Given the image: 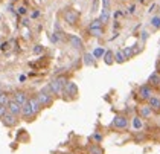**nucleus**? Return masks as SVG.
I'll return each instance as SVG.
<instances>
[{
  "label": "nucleus",
  "instance_id": "obj_1",
  "mask_svg": "<svg viewBox=\"0 0 160 154\" xmlns=\"http://www.w3.org/2000/svg\"><path fill=\"white\" fill-rule=\"evenodd\" d=\"M37 99L40 101L41 107H49V105H52V102H53V98H52V93H50L49 87H44L41 92H38V93H37Z\"/></svg>",
  "mask_w": 160,
  "mask_h": 154
},
{
  "label": "nucleus",
  "instance_id": "obj_2",
  "mask_svg": "<svg viewBox=\"0 0 160 154\" xmlns=\"http://www.w3.org/2000/svg\"><path fill=\"white\" fill-rule=\"evenodd\" d=\"M62 18H64V22L67 24H70V26H75V24L79 22V14L75 11V9H70V8H67L66 11L62 12Z\"/></svg>",
  "mask_w": 160,
  "mask_h": 154
},
{
  "label": "nucleus",
  "instance_id": "obj_3",
  "mask_svg": "<svg viewBox=\"0 0 160 154\" xmlns=\"http://www.w3.org/2000/svg\"><path fill=\"white\" fill-rule=\"evenodd\" d=\"M111 127H114L116 130H125L128 127V118L123 115H116L111 122Z\"/></svg>",
  "mask_w": 160,
  "mask_h": 154
},
{
  "label": "nucleus",
  "instance_id": "obj_4",
  "mask_svg": "<svg viewBox=\"0 0 160 154\" xmlns=\"http://www.w3.org/2000/svg\"><path fill=\"white\" fill-rule=\"evenodd\" d=\"M152 95H154V87H152V85L145 84V85H140V87H139V98H140V99L148 101Z\"/></svg>",
  "mask_w": 160,
  "mask_h": 154
},
{
  "label": "nucleus",
  "instance_id": "obj_5",
  "mask_svg": "<svg viewBox=\"0 0 160 154\" xmlns=\"http://www.w3.org/2000/svg\"><path fill=\"white\" fill-rule=\"evenodd\" d=\"M18 116H15V115H12V113H6L3 118H2V124L5 125V127H8V128H11V127H15L17 125V122H18Z\"/></svg>",
  "mask_w": 160,
  "mask_h": 154
},
{
  "label": "nucleus",
  "instance_id": "obj_6",
  "mask_svg": "<svg viewBox=\"0 0 160 154\" xmlns=\"http://www.w3.org/2000/svg\"><path fill=\"white\" fill-rule=\"evenodd\" d=\"M62 93H64V95H69L70 99H73V98L78 96V85H76L75 83H72V81H69V83L66 84V87H64Z\"/></svg>",
  "mask_w": 160,
  "mask_h": 154
},
{
  "label": "nucleus",
  "instance_id": "obj_7",
  "mask_svg": "<svg viewBox=\"0 0 160 154\" xmlns=\"http://www.w3.org/2000/svg\"><path fill=\"white\" fill-rule=\"evenodd\" d=\"M22 107L23 105L20 102H17L15 99H11V102L8 104V111L15 115V116H22Z\"/></svg>",
  "mask_w": 160,
  "mask_h": 154
},
{
  "label": "nucleus",
  "instance_id": "obj_8",
  "mask_svg": "<svg viewBox=\"0 0 160 154\" xmlns=\"http://www.w3.org/2000/svg\"><path fill=\"white\" fill-rule=\"evenodd\" d=\"M34 116H37V115L34 113L32 105H31V104H29V101H28V102L23 104V107H22V118L26 119V121H29V119L34 118Z\"/></svg>",
  "mask_w": 160,
  "mask_h": 154
},
{
  "label": "nucleus",
  "instance_id": "obj_9",
  "mask_svg": "<svg viewBox=\"0 0 160 154\" xmlns=\"http://www.w3.org/2000/svg\"><path fill=\"white\" fill-rule=\"evenodd\" d=\"M48 87H49V90H50V93H52V95H61L62 90H64V87L58 83V80H57V78H55V80H52Z\"/></svg>",
  "mask_w": 160,
  "mask_h": 154
},
{
  "label": "nucleus",
  "instance_id": "obj_10",
  "mask_svg": "<svg viewBox=\"0 0 160 154\" xmlns=\"http://www.w3.org/2000/svg\"><path fill=\"white\" fill-rule=\"evenodd\" d=\"M69 43H70V46L73 49H76V50H81V49L84 48L82 40H81L78 35H69Z\"/></svg>",
  "mask_w": 160,
  "mask_h": 154
},
{
  "label": "nucleus",
  "instance_id": "obj_11",
  "mask_svg": "<svg viewBox=\"0 0 160 154\" xmlns=\"http://www.w3.org/2000/svg\"><path fill=\"white\" fill-rule=\"evenodd\" d=\"M152 113H154V110L149 107V104H147V105H142L140 108H139V116H142L143 119H148L152 116Z\"/></svg>",
  "mask_w": 160,
  "mask_h": 154
},
{
  "label": "nucleus",
  "instance_id": "obj_12",
  "mask_svg": "<svg viewBox=\"0 0 160 154\" xmlns=\"http://www.w3.org/2000/svg\"><path fill=\"white\" fill-rule=\"evenodd\" d=\"M148 104H149V107H151L154 111H159L160 110V96L154 93V95L148 99Z\"/></svg>",
  "mask_w": 160,
  "mask_h": 154
},
{
  "label": "nucleus",
  "instance_id": "obj_13",
  "mask_svg": "<svg viewBox=\"0 0 160 154\" xmlns=\"http://www.w3.org/2000/svg\"><path fill=\"white\" fill-rule=\"evenodd\" d=\"M148 84H149V85H152V87H160V73L159 72H154V73H151V75H149V78H148Z\"/></svg>",
  "mask_w": 160,
  "mask_h": 154
},
{
  "label": "nucleus",
  "instance_id": "obj_14",
  "mask_svg": "<svg viewBox=\"0 0 160 154\" xmlns=\"http://www.w3.org/2000/svg\"><path fill=\"white\" fill-rule=\"evenodd\" d=\"M12 99H15L17 102H20L22 105H23V104H26V102L29 101V98H28V95H26L25 92H22V90L15 92V93H14V98H12Z\"/></svg>",
  "mask_w": 160,
  "mask_h": 154
},
{
  "label": "nucleus",
  "instance_id": "obj_15",
  "mask_svg": "<svg viewBox=\"0 0 160 154\" xmlns=\"http://www.w3.org/2000/svg\"><path fill=\"white\" fill-rule=\"evenodd\" d=\"M29 104L32 105V110H34V113H35V115H38V113H40V110L43 108V107H41V104H40V101L37 99V96L29 98Z\"/></svg>",
  "mask_w": 160,
  "mask_h": 154
},
{
  "label": "nucleus",
  "instance_id": "obj_16",
  "mask_svg": "<svg viewBox=\"0 0 160 154\" xmlns=\"http://www.w3.org/2000/svg\"><path fill=\"white\" fill-rule=\"evenodd\" d=\"M104 63L107 64V66H111V64H114V52L113 50H105V54H104Z\"/></svg>",
  "mask_w": 160,
  "mask_h": 154
},
{
  "label": "nucleus",
  "instance_id": "obj_17",
  "mask_svg": "<svg viewBox=\"0 0 160 154\" xmlns=\"http://www.w3.org/2000/svg\"><path fill=\"white\" fill-rule=\"evenodd\" d=\"M84 64L88 66V67H93L95 64H96V58H95V55L93 54H84Z\"/></svg>",
  "mask_w": 160,
  "mask_h": 154
},
{
  "label": "nucleus",
  "instance_id": "obj_18",
  "mask_svg": "<svg viewBox=\"0 0 160 154\" xmlns=\"http://www.w3.org/2000/svg\"><path fill=\"white\" fill-rule=\"evenodd\" d=\"M127 61V57H125V54H123V50H118V52H114V63H118V64H122Z\"/></svg>",
  "mask_w": 160,
  "mask_h": 154
},
{
  "label": "nucleus",
  "instance_id": "obj_19",
  "mask_svg": "<svg viewBox=\"0 0 160 154\" xmlns=\"http://www.w3.org/2000/svg\"><path fill=\"white\" fill-rule=\"evenodd\" d=\"M142 116H134L133 121H131V125H133V128L134 130H142V127H143V122H142Z\"/></svg>",
  "mask_w": 160,
  "mask_h": 154
},
{
  "label": "nucleus",
  "instance_id": "obj_20",
  "mask_svg": "<svg viewBox=\"0 0 160 154\" xmlns=\"http://www.w3.org/2000/svg\"><path fill=\"white\" fill-rule=\"evenodd\" d=\"M99 20L102 22V24H107L110 22V9H104L102 8V12H101V15H99Z\"/></svg>",
  "mask_w": 160,
  "mask_h": 154
},
{
  "label": "nucleus",
  "instance_id": "obj_21",
  "mask_svg": "<svg viewBox=\"0 0 160 154\" xmlns=\"http://www.w3.org/2000/svg\"><path fill=\"white\" fill-rule=\"evenodd\" d=\"M88 34L92 37H102L104 35V26H99V28H92L88 29Z\"/></svg>",
  "mask_w": 160,
  "mask_h": 154
},
{
  "label": "nucleus",
  "instance_id": "obj_22",
  "mask_svg": "<svg viewBox=\"0 0 160 154\" xmlns=\"http://www.w3.org/2000/svg\"><path fill=\"white\" fill-rule=\"evenodd\" d=\"M88 154H104V150L99 146L98 143H95V145H92L88 148Z\"/></svg>",
  "mask_w": 160,
  "mask_h": 154
},
{
  "label": "nucleus",
  "instance_id": "obj_23",
  "mask_svg": "<svg viewBox=\"0 0 160 154\" xmlns=\"http://www.w3.org/2000/svg\"><path fill=\"white\" fill-rule=\"evenodd\" d=\"M11 102V98H9V95L8 93H5V92H2L0 93V104L2 105H6L8 107V104Z\"/></svg>",
  "mask_w": 160,
  "mask_h": 154
},
{
  "label": "nucleus",
  "instance_id": "obj_24",
  "mask_svg": "<svg viewBox=\"0 0 160 154\" xmlns=\"http://www.w3.org/2000/svg\"><path fill=\"white\" fill-rule=\"evenodd\" d=\"M123 54H125V57H127V59L133 58V55H134V49L131 48V46H127V48H123Z\"/></svg>",
  "mask_w": 160,
  "mask_h": 154
},
{
  "label": "nucleus",
  "instance_id": "obj_25",
  "mask_svg": "<svg viewBox=\"0 0 160 154\" xmlns=\"http://www.w3.org/2000/svg\"><path fill=\"white\" fill-rule=\"evenodd\" d=\"M92 54L95 55V58L98 59V58H102V57H104V54H105V50H104V49H102V48H96V49H95V50H93V52H92Z\"/></svg>",
  "mask_w": 160,
  "mask_h": 154
},
{
  "label": "nucleus",
  "instance_id": "obj_26",
  "mask_svg": "<svg viewBox=\"0 0 160 154\" xmlns=\"http://www.w3.org/2000/svg\"><path fill=\"white\" fill-rule=\"evenodd\" d=\"M102 139H104V137H102V134H101V133H95V134H92V141H95L96 143H101L102 142Z\"/></svg>",
  "mask_w": 160,
  "mask_h": 154
},
{
  "label": "nucleus",
  "instance_id": "obj_27",
  "mask_svg": "<svg viewBox=\"0 0 160 154\" xmlns=\"http://www.w3.org/2000/svg\"><path fill=\"white\" fill-rule=\"evenodd\" d=\"M99 26H104V24H102V22H101L99 18H96V20H93L92 23L88 24V29H92V28H99Z\"/></svg>",
  "mask_w": 160,
  "mask_h": 154
},
{
  "label": "nucleus",
  "instance_id": "obj_28",
  "mask_svg": "<svg viewBox=\"0 0 160 154\" xmlns=\"http://www.w3.org/2000/svg\"><path fill=\"white\" fill-rule=\"evenodd\" d=\"M151 24L154 28H160V17H152L151 18Z\"/></svg>",
  "mask_w": 160,
  "mask_h": 154
},
{
  "label": "nucleus",
  "instance_id": "obj_29",
  "mask_svg": "<svg viewBox=\"0 0 160 154\" xmlns=\"http://www.w3.org/2000/svg\"><path fill=\"white\" fill-rule=\"evenodd\" d=\"M6 113H8V107H6V105H2V104H0V119L3 118Z\"/></svg>",
  "mask_w": 160,
  "mask_h": 154
},
{
  "label": "nucleus",
  "instance_id": "obj_30",
  "mask_svg": "<svg viewBox=\"0 0 160 154\" xmlns=\"http://www.w3.org/2000/svg\"><path fill=\"white\" fill-rule=\"evenodd\" d=\"M110 3L111 0H102V8L104 9H110Z\"/></svg>",
  "mask_w": 160,
  "mask_h": 154
},
{
  "label": "nucleus",
  "instance_id": "obj_31",
  "mask_svg": "<svg viewBox=\"0 0 160 154\" xmlns=\"http://www.w3.org/2000/svg\"><path fill=\"white\" fill-rule=\"evenodd\" d=\"M41 52H43V46L37 44V46L34 48V54H41Z\"/></svg>",
  "mask_w": 160,
  "mask_h": 154
},
{
  "label": "nucleus",
  "instance_id": "obj_32",
  "mask_svg": "<svg viewBox=\"0 0 160 154\" xmlns=\"http://www.w3.org/2000/svg\"><path fill=\"white\" fill-rule=\"evenodd\" d=\"M18 14H22V15H25V14H26V8H25V6H22V8H18Z\"/></svg>",
  "mask_w": 160,
  "mask_h": 154
},
{
  "label": "nucleus",
  "instance_id": "obj_33",
  "mask_svg": "<svg viewBox=\"0 0 160 154\" xmlns=\"http://www.w3.org/2000/svg\"><path fill=\"white\" fill-rule=\"evenodd\" d=\"M96 8H98V0L93 2V9H92V11H96Z\"/></svg>",
  "mask_w": 160,
  "mask_h": 154
},
{
  "label": "nucleus",
  "instance_id": "obj_34",
  "mask_svg": "<svg viewBox=\"0 0 160 154\" xmlns=\"http://www.w3.org/2000/svg\"><path fill=\"white\" fill-rule=\"evenodd\" d=\"M8 49V43H2V50H6Z\"/></svg>",
  "mask_w": 160,
  "mask_h": 154
},
{
  "label": "nucleus",
  "instance_id": "obj_35",
  "mask_svg": "<svg viewBox=\"0 0 160 154\" xmlns=\"http://www.w3.org/2000/svg\"><path fill=\"white\" fill-rule=\"evenodd\" d=\"M38 15H40V12H38V11H35V12H34V14H32V18H35V17H38Z\"/></svg>",
  "mask_w": 160,
  "mask_h": 154
},
{
  "label": "nucleus",
  "instance_id": "obj_36",
  "mask_svg": "<svg viewBox=\"0 0 160 154\" xmlns=\"http://www.w3.org/2000/svg\"><path fill=\"white\" fill-rule=\"evenodd\" d=\"M12 2H15V0H12Z\"/></svg>",
  "mask_w": 160,
  "mask_h": 154
},
{
  "label": "nucleus",
  "instance_id": "obj_37",
  "mask_svg": "<svg viewBox=\"0 0 160 154\" xmlns=\"http://www.w3.org/2000/svg\"><path fill=\"white\" fill-rule=\"evenodd\" d=\"M0 93H2V92H0Z\"/></svg>",
  "mask_w": 160,
  "mask_h": 154
},
{
  "label": "nucleus",
  "instance_id": "obj_38",
  "mask_svg": "<svg viewBox=\"0 0 160 154\" xmlns=\"http://www.w3.org/2000/svg\"><path fill=\"white\" fill-rule=\"evenodd\" d=\"M159 89H160V87H159Z\"/></svg>",
  "mask_w": 160,
  "mask_h": 154
}]
</instances>
